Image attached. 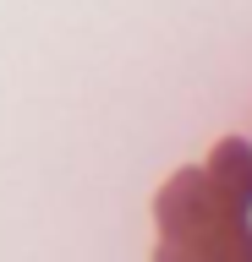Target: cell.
<instances>
[{
  "mask_svg": "<svg viewBox=\"0 0 252 262\" xmlns=\"http://www.w3.org/2000/svg\"><path fill=\"white\" fill-rule=\"evenodd\" d=\"M214 186L230 202H252V153L241 142H219V153H214Z\"/></svg>",
  "mask_w": 252,
  "mask_h": 262,
  "instance_id": "6da1fadb",
  "label": "cell"
}]
</instances>
